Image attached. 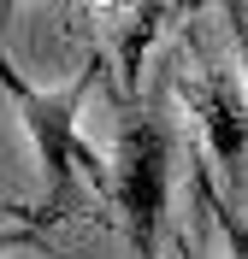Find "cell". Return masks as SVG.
<instances>
[{
  "mask_svg": "<svg viewBox=\"0 0 248 259\" xmlns=\"http://www.w3.org/2000/svg\"><path fill=\"white\" fill-rule=\"evenodd\" d=\"M89 82H95V71L71 77L65 89H36V82H24V77H18V65H6V59H0V89H6V100L18 106V118H24V130H30L36 153H42V171H48L53 200L65 194L71 165H83V171H89L100 189L113 194V171L95 159V147L83 142V130H77V112H83V100H89Z\"/></svg>",
  "mask_w": 248,
  "mask_h": 259,
  "instance_id": "obj_2",
  "label": "cell"
},
{
  "mask_svg": "<svg viewBox=\"0 0 248 259\" xmlns=\"http://www.w3.org/2000/svg\"><path fill=\"white\" fill-rule=\"evenodd\" d=\"M195 183H201V200H207V212H213V224L225 230V247H231V259H248V218H236L225 200L213 194V183H207V171H195Z\"/></svg>",
  "mask_w": 248,
  "mask_h": 259,
  "instance_id": "obj_5",
  "label": "cell"
},
{
  "mask_svg": "<svg viewBox=\"0 0 248 259\" xmlns=\"http://www.w3.org/2000/svg\"><path fill=\"white\" fill-rule=\"evenodd\" d=\"M231 35H236V53H242V77H248V6L231 12Z\"/></svg>",
  "mask_w": 248,
  "mask_h": 259,
  "instance_id": "obj_6",
  "label": "cell"
},
{
  "mask_svg": "<svg viewBox=\"0 0 248 259\" xmlns=\"http://www.w3.org/2000/svg\"><path fill=\"white\" fill-rule=\"evenodd\" d=\"M171 159H178V130H171V118L148 112V106L124 112L118 147H113V200L124 212V236H130V247L142 259H160Z\"/></svg>",
  "mask_w": 248,
  "mask_h": 259,
  "instance_id": "obj_1",
  "label": "cell"
},
{
  "mask_svg": "<svg viewBox=\"0 0 248 259\" xmlns=\"http://www.w3.org/2000/svg\"><path fill=\"white\" fill-rule=\"evenodd\" d=\"M178 259H201V247H195V242H183V247H178Z\"/></svg>",
  "mask_w": 248,
  "mask_h": 259,
  "instance_id": "obj_7",
  "label": "cell"
},
{
  "mask_svg": "<svg viewBox=\"0 0 248 259\" xmlns=\"http://www.w3.org/2000/svg\"><path fill=\"white\" fill-rule=\"evenodd\" d=\"M171 18V6H136L124 12V30H118V71H124V89L136 95V77H142V53L160 35V24Z\"/></svg>",
  "mask_w": 248,
  "mask_h": 259,
  "instance_id": "obj_4",
  "label": "cell"
},
{
  "mask_svg": "<svg viewBox=\"0 0 248 259\" xmlns=\"http://www.w3.org/2000/svg\"><path fill=\"white\" fill-rule=\"evenodd\" d=\"M183 100L195 106L201 130H207V147L236 171L248 159V89H236V77L225 65H207L195 77H183Z\"/></svg>",
  "mask_w": 248,
  "mask_h": 259,
  "instance_id": "obj_3",
  "label": "cell"
}]
</instances>
